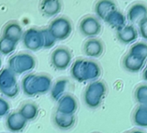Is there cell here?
<instances>
[{
    "mask_svg": "<svg viewBox=\"0 0 147 133\" xmlns=\"http://www.w3.org/2000/svg\"><path fill=\"white\" fill-rule=\"evenodd\" d=\"M101 68L98 62L91 59L79 58L71 66L72 78L78 82L98 81L101 75Z\"/></svg>",
    "mask_w": 147,
    "mask_h": 133,
    "instance_id": "6da1fadb",
    "label": "cell"
},
{
    "mask_svg": "<svg viewBox=\"0 0 147 133\" xmlns=\"http://www.w3.org/2000/svg\"><path fill=\"white\" fill-rule=\"evenodd\" d=\"M52 80L46 74H29L22 81V88L27 96H36L49 92Z\"/></svg>",
    "mask_w": 147,
    "mask_h": 133,
    "instance_id": "7a4b0ae2",
    "label": "cell"
},
{
    "mask_svg": "<svg viewBox=\"0 0 147 133\" xmlns=\"http://www.w3.org/2000/svg\"><path fill=\"white\" fill-rule=\"evenodd\" d=\"M107 93V84L102 81H94L90 82L83 93V100L85 105L90 109H96L100 106L103 99Z\"/></svg>",
    "mask_w": 147,
    "mask_h": 133,
    "instance_id": "3957f363",
    "label": "cell"
},
{
    "mask_svg": "<svg viewBox=\"0 0 147 133\" xmlns=\"http://www.w3.org/2000/svg\"><path fill=\"white\" fill-rule=\"evenodd\" d=\"M48 30L56 41H64L71 36L73 24L67 17H58L50 23Z\"/></svg>",
    "mask_w": 147,
    "mask_h": 133,
    "instance_id": "277c9868",
    "label": "cell"
},
{
    "mask_svg": "<svg viewBox=\"0 0 147 133\" xmlns=\"http://www.w3.org/2000/svg\"><path fill=\"white\" fill-rule=\"evenodd\" d=\"M0 92L8 98H15L19 93V87L15 73L8 69L0 72Z\"/></svg>",
    "mask_w": 147,
    "mask_h": 133,
    "instance_id": "5b68a950",
    "label": "cell"
},
{
    "mask_svg": "<svg viewBox=\"0 0 147 133\" xmlns=\"http://www.w3.org/2000/svg\"><path fill=\"white\" fill-rule=\"evenodd\" d=\"M10 69L17 75L28 73L33 70L36 66L35 58L29 54H20L11 59Z\"/></svg>",
    "mask_w": 147,
    "mask_h": 133,
    "instance_id": "8992f818",
    "label": "cell"
},
{
    "mask_svg": "<svg viewBox=\"0 0 147 133\" xmlns=\"http://www.w3.org/2000/svg\"><path fill=\"white\" fill-rule=\"evenodd\" d=\"M72 58V53L67 48L59 47L52 52L50 61L55 69L63 71L70 66Z\"/></svg>",
    "mask_w": 147,
    "mask_h": 133,
    "instance_id": "52a82bcc",
    "label": "cell"
},
{
    "mask_svg": "<svg viewBox=\"0 0 147 133\" xmlns=\"http://www.w3.org/2000/svg\"><path fill=\"white\" fill-rule=\"evenodd\" d=\"M79 30L85 37L94 38L98 36L102 30L100 20L94 16H86L79 24Z\"/></svg>",
    "mask_w": 147,
    "mask_h": 133,
    "instance_id": "ba28073f",
    "label": "cell"
},
{
    "mask_svg": "<svg viewBox=\"0 0 147 133\" xmlns=\"http://www.w3.org/2000/svg\"><path fill=\"white\" fill-rule=\"evenodd\" d=\"M79 105L76 98L71 93H66L58 101L56 111L67 115H75L78 110Z\"/></svg>",
    "mask_w": 147,
    "mask_h": 133,
    "instance_id": "9c48e42d",
    "label": "cell"
},
{
    "mask_svg": "<svg viewBox=\"0 0 147 133\" xmlns=\"http://www.w3.org/2000/svg\"><path fill=\"white\" fill-rule=\"evenodd\" d=\"M24 43L28 49L32 51H36L42 48H44V38L42 31L30 30L24 35Z\"/></svg>",
    "mask_w": 147,
    "mask_h": 133,
    "instance_id": "30bf717a",
    "label": "cell"
},
{
    "mask_svg": "<svg viewBox=\"0 0 147 133\" xmlns=\"http://www.w3.org/2000/svg\"><path fill=\"white\" fill-rule=\"evenodd\" d=\"M127 20L133 24H139L144 19L147 18V5L141 2L133 4L127 11Z\"/></svg>",
    "mask_w": 147,
    "mask_h": 133,
    "instance_id": "8fae6325",
    "label": "cell"
},
{
    "mask_svg": "<svg viewBox=\"0 0 147 133\" xmlns=\"http://www.w3.org/2000/svg\"><path fill=\"white\" fill-rule=\"evenodd\" d=\"M83 53L89 58H99L102 55L105 50L103 42L98 38H89L83 45Z\"/></svg>",
    "mask_w": 147,
    "mask_h": 133,
    "instance_id": "7c38bea8",
    "label": "cell"
},
{
    "mask_svg": "<svg viewBox=\"0 0 147 133\" xmlns=\"http://www.w3.org/2000/svg\"><path fill=\"white\" fill-rule=\"evenodd\" d=\"M138 36V30L132 24H126L116 30L118 41L123 44H131L134 42Z\"/></svg>",
    "mask_w": 147,
    "mask_h": 133,
    "instance_id": "4fadbf2b",
    "label": "cell"
},
{
    "mask_svg": "<svg viewBox=\"0 0 147 133\" xmlns=\"http://www.w3.org/2000/svg\"><path fill=\"white\" fill-rule=\"evenodd\" d=\"M145 59L128 53L125 54L122 60V66L125 70L130 73L139 72L144 65Z\"/></svg>",
    "mask_w": 147,
    "mask_h": 133,
    "instance_id": "5bb4252c",
    "label": "cell"
},
{
    "mask_svg": "<svg viewBox=\"0 0 147 133\" xmlns=\"http://www.w3.org/2000/svg\"><path fill=\"white\" fill-rule=\"evenodd\" d=\"M62 9L61 0H41L39 10L41 13L48 17L57 16Z\"/></svg>",
    "mask_w": 147,
    "mask_h": 133,
    "instance_id": "9a60e30c",
    "label": "cell"
},
{
    "mask_svg": "<svg viewBox=\"0 0 147 133\" xmlns=\"http://www.w3.org/2000/svg\"><path fill=\"white\" fill-rule=\"evenodd\" d=\"M27 124V121L19 113V112H13L10 113L5 121L7 129L11 132H19L23 130Z\"/></svg>",
    "mask_w": 147,
    "mask_h": 133,
    "instance_id": "2e32d148",
    "label": "cell"
},
{
    "mask_svg": "<svg viewBox=\"0 0 147 133\" xmlns=\"http://www.w3.org/2000/svg\"><path fill=\"white\" fill-rule=\"evenodd\" d=\"M53 122L55 125L61 130H68L72 129L76 124V115L62 114L57 111L53 115Z\"/></svg>",
    "mask_w": 147,
    "mask_h": 133,
    "instance_id": "e0dca14e",
    "label": "cell"
},
{
    "mask_svg": "<svg viewBox=\"0 0 147 133\" xmlns=\"http://www.w3.org/2000/svg\"><path fill=\"white\" fill-rule=\"evenodd\" d=\"M117 10V5L113 0H98L94 5V11L100 19L106 20L107 17Z\"/></svg>",
    "mask_w": 147,
    "mask_h": 133,
    "instance_id": "ac0fdd59",
    "label": "cell"
},
{
    "mask_svg": "<svg viewBox=\"0 0 147 133\" xmlns=\"http://www.w3.org/2000/svg\"><path fill=\"white\" fill-rule=\"evenodd\" d=\"M70 82L66 78H61L57 80L55 84L52 86V88L50 90L51 97L54 100L58 101L63 95H65L67 90V87L69 86Z\"/></svg>",
    "mask_w": 147,
    "mask_h": 133,
    "instance_id": "d6986e66",
    "label": "cell"
},
{
    "mask_svg": "<svg viewBox=\"0 0 147 133\" xmlns=\"http://www.w3.org/2000/svg\"><path fill=\"white\" fill-rule=\"evenodd\" d=\"M19 113L24 118V119L28 121H33L35 120L38 114H39V109L36 104L33 102H25L23 105H21L19 110Z\"/></svg>",
    "mask_w": 147,
    "mask_h": 133,
    "instance_id": "ffe728a7",
    "label": "cell"
},
{
    "mask_svg": "<svg viewBox=\"0 0 147 133\" xmlns=\"http://www.w3.org/2000/svg\"><path fill=\"white\" fill-rule=\"evenodd\" d=\"M132 122L138 127L147 128V105H138L132 113Z\"/></svg>",
    "mask_w": 147,
    "mask_h": 133,
    "instance_id": "44dd1931",
    "label": "cell"
},
{
    "mask_svg": "<svg viewBox=\"0 0 147 133\" xmlns=\"http://www.w3.org/2000/svg\"><path fill=\"white\" fill-rule=\"evenodd\" d=\"M106 23H107L111 27L119 30L122 27H124L125 24V16L117 9L116 11H113L105 20Z\"/></svg>",
    "mask_w": 147,
    "mask_h": 133,
    "instance_id": "7402d4cb",
    "label": "cell"
},
{
    "mask_svg": "<svg viewBox=\"0 0 147 133\" xmlns=\"http://www.w3.org/2000/svg\"><path fill=\"white\" fill-rule=\"evenodd\" d=\"M22 34H23L22 28L20 27L19 24H15L6 26L5 30L4 29V36L3 37L17 43L21 39Z\"/></svg>",
    "mask_w": 147,
    "mask_h": 133,
    "instance_id": "603a6c76",
    "label": "cell"
},
{
    "mask_svg": "<svg viewBox=\"0 0 147 133\" xmlns=\"http://www.w3.org/2000/svg\"><path fill=\"white\" fill-rule=\"evenodd\" d=\"M134 98L138 105H147V84H141L136 87Z\"/></svg>",
    "mask_w": 147,
    "mask_h": 133,
    "instance_id": "cb8c5ba5",
    "label": "cell"
},
{
    "mask_svg": "<svg viewBox=\"0 0 147 133\" xmlns=\"http://www.w3.org/2000/svg\"><path fill=\"white\" fill-rule=\"evenodd\" d=\"M129 53L135 54L137 56L142 57L146 60V58H147V43L137 42V43L133 44L131 47Z\"/></svg>",
    "mask_w": 147,
    "mask_h": 133,
    "instance_id": "d4e9b609",
    "label": "cell"
},
{
    "mask_svg": "<svg viewBox=\"0 0 147 133\" xmlns=\"http://www.w3.org/2000/svg\"><path fill=\"white\" fill-rule=\"evenodd\" d=\"M16 42L8 40L5 37L0 39V53L3 54H8L11 53L16 48Z\"/></svg>",
    "mask_w": 147,
    "mask_h": 133,
    "instance_id": "484cf974",
    "label": "cell"
},
{
    "mask_svg": "<svg viewBox=\"0 0 147 133\" xmlns=\"http://www.w3.org/2000/svg\"><path fill=\"white\" fill-rule=\"evenodd\" d=\"M138 34L144 40L147 41V18L144 19L138 24Z\"/></svg>",
    "mask_w": 147,
    "mask_h": 133,
    "instance_id": "4316f807",
    "label": "cell"
},
{
    "mask_svg": "<svg viewBox=\"0 0 147 133\" xmlns=\"http://www.w3.org/2000/svg\"><path fill=\"white\" fill-rule=\"evenodd\" d=\"M9 110H10L9 103L5 99L0 98V117H3L5 114H7L9 112Z\"/></svg>",
    "mask_w": 147,
    "mask_h": 133,
    "instance_id": "83f0119b",
    "label": "cell"
},
{
    "mask_svg": "<svg viewBox=\"0 0 147 133\" xmlns=\"http://www.w3.org/2000/svg\"><path fill=\"white\" fill-rule=\"evenodd\" d=\"M143 79H144V81L147 83V66H146V69L144 70V72H143Z\"/></svg>",
    "mask_w": 147,
    "mask_h": 133,
    "instance_id": "f1b7e54d",
    "label": "cell"
},
{
    "mask_svg": "<svg viewBox=\"0 0 147 133\" xmlns=\"http://www.w3.org/2000/svg\"><path fill=\"white\" fill-rule=\"evenodd\" d=\"M130 133H145V132L144 130H138V129H135V130H130Z\"/></svg>",
    "mask_w": 147,
    "mask_h": 133,
    "instance_id": "f546056e",
    "label": "cell"
},
{
    "mask_svg": "<svg viewBox=\"0 0 147 133\" xmlns=\"http://www.w3.org/2000/svg\"><path fill=\"white\" fill-rule=\"evenodd\" d=\"M125 133H130V130H129V131H126V132H125Z\"/></svg>",
    "mask_w": 147,
    "mask_h": 133,
    "instance_id": "4dcf8cb0",
    "label": "cell"
},
{
    "mask_svg": "<svg viewBox=\"0 0 147 133\" xmlns=\"http://www.w3.org/2000/svg\"><path fill=\"white\" fill-rule=\"evenodd\" d=\"M92 133H100V132H92Z\"/></svg>",
    "mask_w": 147,
    "mask_h": 133,
    "instance_id": "1f68e13d",
    "label": "cell"
},
{
    "mask_svg": "<svg viewBox=\"0 0 147 133\" xmlns=\"http://www.w3.org/2000/svg\"><path fill=\"white\" fill-rule=\"evenodd\" d=\"M0 66H1V60H0Z\"/></svg>",
    "mask_w": 147,
    "mask_h": 133,
    "instance_id": "d6a6232c",
    "label": "cell"
}]
</instances>
